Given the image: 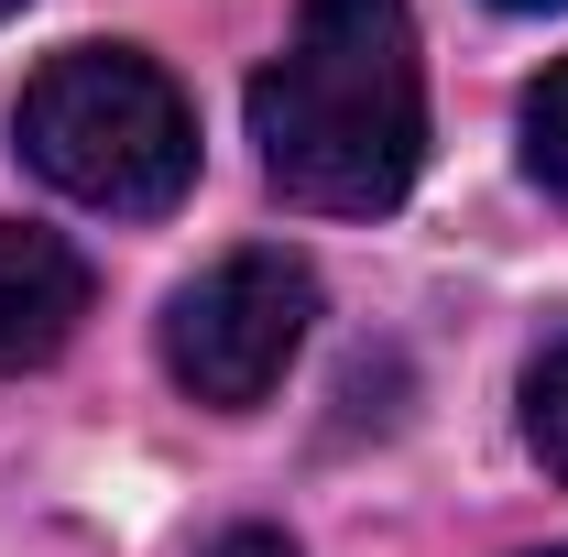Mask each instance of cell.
Returning a JSON list of instances; mask_svg holds the SVG:
<instances>
[{
	"label": "cell",
	"instance_id": "obj_1",
	"mask_svg": "<svg viewBox=\"0 0 568 557\" xmlns=\"http://www.w3.org/2000/svg\"><path fill=\"white\" fill-rule=\"evenodd\" d=\"M252 142L295 209L383 219L426 164L416 0H306L284 55L252 77Z\"/></svg>",
	"mask_w": 568,
	"mask_h": 557
},
{
	"label": "cell",
	"instance_id": "obj_2",
	"mask_svg": "<svg viewBox=\"0 0 568 557\" xmlns=\"http://www.w3.org/2000/svg\"><path fill=\"white\" fill-rule=\"evenodd\" d=\"M11 142H22V164L55 198L110 209V219H164L197 186V110L132 44H67V55H44L33 88H22V110H11Z\"/></svg>",
	"mask_w": 568,
	"mask_h": 557
},
{
	"label": "cell",
	"instance_id": "obj_3",
	"mask_svg": "<svg viewBox=\"0 0 568 557\" xmlns=\"http://www.w3.org/2000/svg\"><path fill=\"white\" fill-rule=\"evenodd\" d=\"M306 317H317V274L284 241L219 252L209 274L175 284V306H164V372L219 416H252L284 383V361L306 350Z\"/></svg>",
	"mask_w": 568,
	"mask_h": 557
},
{
	"label": "cell",
	"instance_id": "obj_4",
	"mask_svg": "<svg viewBox=\"0 0 568 557\" xmlns=\"http://www.w3.org/2000/svg\"><path fill=\"white\" fill-rule=\"evenodd\" d=\"M88 317V263L55 230L0 219V372H44Z\"/></svg>",
	"mask_w": 568,
	"mask_h": 557
},
{
	"label": "cell",
	"instance_id": "obj_5",
	"mask_svg": "<svg viewBox=\"0 0 568 557\" xmlns=\"http://www.w3.org/2000/svg\"><path fill=\"white\" fill-rule=\"evenodd\" d=\"M525 448L547 459V482H568V340L525 361Z\"/></svg>",
	"mask_w": 568,
	"mask_h": 557
},
{
	"label": "cell",
	"instance_id": "obj_6",
	"mask_svg": "<svg viewBox=\"0 0 568 557\" xmlns=\"http://www.w3.org/2000/svg\"><path fill=\"white\" fill-rule=\"evenodd\" d=\"M525 175H536L547 198H568V55L525 88Z\"/></svg>",
	"mask_w": 568,
	"mask_h": 557
},
{
	"label": "cell",
	"instance_id": "obj_7",
	"mask_svg": "<svg viewBox=\"0 0 568 557\" xmlns=\"http://www.w3.org/2000/svg\"><path fill=\"white\" fill-rule=\"evenodd\" d=\"M209 557H295V536H274V525H230Z\"/></svg>",
	"mask_w": 568,
	"mask_h": 557
},
{
	"label": "cell",
	"instance_id": "obj_8",
	"mask_svg": "<svg viewBox=\"0 0 568 557\" xmlns=\"http://www.w3.org/2000/svg\"><path fill=\"white\" fill-rule=\"evenodd\" d=\"M503 11H558V0H503Z\"/></svg>",
	"mask_w": 568,
	"mask_h": 557
},
{
	"label": "cell",
	"instance_id": "obj_9",
	"mask_svg": "<svg viewBox=\"0 0 568 557\" xmlns=\"http://www.w3.org/2000/svg\"><path fill=\"white\" fill-rule=\"evenodd\" d=\"M0 11H22V0H0Z\"/></svg>",
	"mask_w": 568,
	"mask_h": 557
},
{
	"label": "cell",
	"instance_id": "obj_10",
	"mask_svg": "<svg viewBox=\"0 0 568 557\" xmlns=\"http://www.w3.org/2000/svg\"><path fill=\"white\" fill-rule=\"evenodd\" d=\"M547 557H568V547H547Z\"/></svg>",
	"mask_w": 568,
	"mask_h": 557
}]
</instances>
